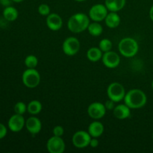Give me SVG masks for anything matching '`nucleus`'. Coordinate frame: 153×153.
<instances>
[{
  "mask_svg": "<svg viewBox=\"0 0 153 153\" xmlns=\"http://www.w3.org/2000/svg\"><path fill=\"white\" fill-rule=\"evenodd\" d=\"M46 23L48 28L53 31H57L63 26V19L59 14L56 13H49L46 16Z\"/></svg>",
  "mask_w": 153,
  "mask_h": 153,
  "instance_id": "nucleus-13",
  "label": "nucleus"
},
{
  "mask_svg": "<svg viewBox=\"0 0 153 153\" xmlns=\"http://www.w3.org/2000/svg\"><path fill=\"white\" fill-rule=\"evenodd\" d=\"M92 137L88 131L79 130L74 133L72 137L73 144L77 149H84L90 145Z\"/></svg>",
  "mask_w": 153,
  "mask_h": 153,
  "instance_id": "nucleus-7",
  "label": "nucleus"
},
{
  "mask_svg": "<svg viewBox=\"0 0 153 153\" xmlns=\"http://www.w3.org/2000/svg\"><path fill=\"white\" fill-rule=\"evenodd\" d=\"M87 30L93 37H99L103 32L102 25L100 23V22H94V21H93V22H91L89 24Z\"/></svg>",
  "mask_w": 153,
  "mask_h": 153,
  "instance_id": "nucleus-22",
  "label": "nucleus"
},
{
  "mask_svg": "<svg viewBox=\"0 0 153 153\" xmlns=\"http://www.w3.org/2000/svg\"><path fill=\"white\" fill-rule=\"evenodd\" d=\"M13 110L15 114L23 115L27 111V105H25L23 102H18L15 104Z\"/></svg>",
  "mask_w": 153,
  "mask_h": 153,
  "instance_id": "nucleus-25",
  "label": "nucleus"
},
{
  "mask_svg": "<svg viewBox=\"0 0 153 153\" xmlns=\"http://www.w3.org/2000/svg\"><path fill=\"white\" fill-rule=\"evenodd\" d=\"M113 47V43H112L111 40H109L108 38H103L99 43V48L102 51V52H108L111 51Z\"/></svg>",
  "mask_w": 153,
  "mask_h": 153,
  "instance_id": "nucleus-24",
  "label": "nucleus"
},
{
  "mask_svg": "<svg viewBox=\"0 0 153 153\" xmlns=\"http://www.w3.org/2000/svg\"><path fill=\"white\" fill-rule=\"evenodd\" d=\"M149 17H150L151 20L153 22V4L152 5V7H151L150 10H149Z\"/></svg>",
  "mask_w": 153,
  "mask_h": 153,
  "instance_id": "nucleus-32",
  "label": "nucleus"
},
{
  "mask_svg": "<svg viewBox=\"0 0 153 153\" xmlns=\"http://www.w3.org/2000/svg\"><path fill=\"white\" fill-rule=\"evenodd\" d=\"M13 2H16V3H20L22 1H23L24 0H13Z\"/></svg>",
  "mask_w": 153,
  "mask_h": 153,
  "instance_id": "nucleus-33",
  "label": "nucleus"
},
{
  "mask_svg": "<svg viewBox=\"0 0 153 153\" xmlns=\"http://www.w3.org/2000/svg\"><path fill=\"white\" fill-rule=\"evenodd\" d=\"M3 17L7 21V22H13L16 20L19 16L18 10H16V7L13 6H7L4 7L3 10Z\"/></svg>",
  "mask_w": 153,
  "mask_h": 153,
  "instance_id": "nucleus-20",
  "label": "nucleus"
},
{
  "mask_svg": "<svg viewBox=\"0 0 153 153\" xmlns=\"http://www.w3.org/2000/svg\"><path fill=\"white\" fill-rule=\"evenodd\" d=\"M126 90L123 85L119 82H112L107 88V95L109 100L117 103L124 100Z\"/></svg>",
  "mask_w": 153,
  "mask_h": 153,
  "instance_id": "nucleus-5",
  "label": "nucleus"
},
{
  "mask_svg": "<svg viewBox=\"0 0 153 153\" xmlns=\"http://www.w3.org/2000/svg\"><path fill=\"white\" fill-rule=\"evenodd\" d=\"M102 61L105 67L109 69H114L117 67L120 64V57L116 52L111 50L103 53Z\"/></svg>",
  "mask_w": 153,
  "mask_h": 153,
  "instance_id": "nucleus-11",
  "label": "nucleus"
},
{
  "mask_svg": "<svg viewBox=\"0 0 153 153\" xmlns=\"http://www.w3.org/2000/svg\"><path fill=\"white\" fill-rule=\"evenodd\" d=\"M104 130L105 128L103 124L98 120H95L91 123L88 128V131L91 137H97V138L102 135Z\"/></svg>",
  "mask_w": 153,
  "mask_h": 153,
  "instance_id": "nucleus-16",
  "label": "nucleus"
},
{
  "mask_svg": "<svg viewBox=\"0 0 153 153\" xmlns=\"http://www.w3.org/2000/svg\"><path fill=\"white\" fill-rule=\"evenodd\" d=\"M7 128L4 124L1 123H0V140L3 139L6 135H7Z\"/></svg>",
  "mask_w": 153,
  "mask_h": 153,
  "instance_id": "nucleus-28",
  "label": "nucleus"
},
{
  "mask_svg": "<svg viewBox=\"0 0 153 153\" xmlns=\"http://www.w3.org/2000/svg\"><path fill=\"white\" fill-rule=\"evenodd\" d=\"M75 1H79V2H82V1H86V0H75Z\"/></svg>",
  "mask_w": 153,
  "mask_h": 153,
  "instance_id": "nucleus-34",
  "label": "nucleus"
},
{
  "mask_svg": "<svg viewBox=\"0 0 153 153\" xmlns=\"http://www.w3.org/2000/svg\"><path fill=\"white\" fill-rule=\"evenodd\" d=\"M81 44L79 39L76 37H68L62 43V50L68 56H74L80 50Z\"/></svg>",
  "mask_w": 153,
  "mask_h": 153,
  "instance_id": "nucleus-6",
  "label": "nucleus"
},
{
  "mask_svg": "<svg viewBox=\"0 0 153 153\" xmlns=\"http://www.w3.org/2000/svg\"><path fill=\"white\" fill-rule=\"evenodd\" d=\"M46 149L49 153H63L66 149L65 142L62 137L53 135L47 140Z\"/></svg>",
  "mask_w": 153,
  "mask_h": 153,
  "instance_id": "nucleus-9",
  "label": "nucleus"
},
{
  "mask_svg": "<svg viewBox=\"0 0 153 153\" xmlns=\"http://www.w3.org/2000/svg\"><path fill=\"white\" fill-rule=\"evenodd\" d=\"M126 4V0H105V5L111 12H119L124 8Z\"/></svg>",
  "mask_w": 153,
  "mask_h": 153,
  "instance_id": "nucleus-18",
  "label": "nucleus"
},
{
  "mask_svg": "<svg viewBox=\"0 0 153 153\" xmlns=\"http://www.w3.org/2000/svg\"><path fill=\"white\" fill-rule=\"evenodd\" d=\"M88 15L84 13H76L72 15L67 21V28L73 33H81L88 29L91 23Z\"/></svg>",
  "mask_w": 153,
  "mask_h": 153,
  "instance_id": "nucleus-2",
  "label": "nucleus"
},
{
  "mask_svg": "<svg viewBox=\"0 0 153 153\" xmlns=\"http://www.w3.org/2000/svg\"><path fill=\"white\" fill-rule=\"evenodd\" d=\"M52 132L55 136L58 137H62L64 134V128L61 126H56L53 128Z\"/></svg>",
  "mask_w": 153,
  "mask_h": 153,
  "instance_id": "nucleus-27",
  "label": "nucleus"
},
{
  "mask_svg": "<svg viewBox=\"0 0 153 153\" xmlns=\"http://www.w3.org/2000/svg\"><path fill=\"white\" fill-rule=\"evenodd\" d=\"M43 109V105L39 100H31L27 105V111L31 115H37L41 112Z\"/></svg>",
  "mask_w": 153,
  "mask_h": 153,
  "instance_id": "nucleus-21",
  "label": "nucleus"
},
{
  "mask_svg": "<svg viewBox=\"0 0 153 153\" xmlns=\"http://www.w3.org/2000/svg\"><path fill=\"white\" fill-rule=\"evenodd\" d=\"M108 13V10L105 4H96L90 8L88 16L94 22H101L105 20Z\"/></svg>",
  "mask_w": 153,
  "mask_h": 153,
  "instance_id": "nucleus-8",
  "label": "nucleus"
},
{
  "mask_svg": "<svg viewBox=\"0 0 153 153\" xmlns=\"http://www.w3.org/2000/svg\"><path fill=\"white\" fill-rule=\"evenodd\" d=\"M40 75L36 68L30 69L28 68L23 72L22 75V81L23 85L26 88H35L40 85Z\"/></svg>",
  "mask_w": 153,
  "mask_h": 153,
  "instance_id": "nucleus-4",
  "label": "nucleus"
},
{
  "mask_svg": "<svg viewBox=\"0 0 153 153\" xmlns=\"http://www.w3.org/2000/svg\"><path fill=\"white\" fill-rule=\"evenodd\" d=\"M152 61H153V58H152Z\"/></svg>",
  "mask_w": 153,
  "mask_h": 153,
  "instance_id": "nucleus-37",
  "label": "nucleus"
},
{
  "mask_svg": "<svg viewBox=\"0 0 153 153\" xmlns=\"http://www.w3.org/2000/svg\"><path fill=\"white\" fill-rule=\"evenodd\" d=\"M152 138H153V133H152Z\"/></svg>",
  "mask_w": 153,
  "mask_h": 153,
  "instance_id": "nucleus-36",
  "label": "nucleus"
},
{
  "mask_svg": "<svg viewBox=\"0 0 153 153\" xmlns=\"http://www.w3.org/2000/svg\"><path fill=\"white\" fill-rule=\"evenodd\" d=\"M106 109L105 104H102L99 102H93L88 106V114L90 117L95 120H99L105 117L106 114Z\"/></svg>",
  "mask_w": 153,
  "mask_h": 153,
  "instance_id": "nucleus-10",
  "label": "nucleus"
},
{
  "mask_svg": "<svg viewBox=\"0 0 153 153\" xmlns=\"http://www.w3.org/2000/svg\"><path fill=\"white\" fill-rule=\"evenodd\" d=\"M103 52L99 47H91L87 51V58L91 62H97L102 60Z\"/></svg>",
  "mask_w": 153,
  "mask_h": 153,
  "instance_id": "nucleus-19",
  "label": "nucleus"
},
{
  "mask_svg": "<svg viewBox=\"0 0 153 153\" xmlns=\"http://www.w3.org/2000/svg\"><path fill=\"white\" fill-rule=\"evenodd\" d=\"M118 50L125 58H132L138 52V43L132 37H124L120 41Z\"/></svg>",
  "mask_w": 153,
  "mask_h": 153,
  "instance_id": "nucleus-3",
  "label": "nucleus"
},
{
  "mask_svg": "<svg viewBox=\"0 0 153 153\" xmlns=\"http://www.w3.org/2000/svg\"><path fill=\"white\" fill-rule=\"evenodd\" d=\"M12 2H13V0H0V4L2 6H4V7L10 6Z\"/></svg>",
  "mask_w": 153,
  "mask_h": 153,
  "instance_id": "nucleus-31",
  "label": "nucleus"
},
{
  "mask_svg": "<svg viewBox=\"0 0 153 153\" xmlns=\"http://www.w3.org/2000/svg\"><path fill=\"white\" fill-rule=\"evenodd\" d=\"M37 11H38L39 14H40L41 16H47L50 13V7L48 4H41L38 6Z\"/></svg>",
  "mask_w": 153,
  "mask_h": 153,
  "instance_id": "nucleus-26",
  "label": "nucleus"
},
{
  "mask_svg": "<svg viewBox=\"0 0 153 153\" xmlns=\"http://www.w3.org/2000/svg\"><path fill=\"white\" fill-rule=\"evenodd\" d=\"M100 143H99V140L97 137H92L91 138V142H90V145L91 148H97L99 146Z\"/></svg>",
  "mask_w": 153,
  "mask_h": 153,
  "instance_id": "nucleus-30",
  "label": "nucleus"
},
{
  "mask_svg": "<svg viewBox=\"0 0 153 153\" xmlns=\"http://www.w3.org/2000/svg\"><path fill=\"white\" fill-rule=\"evenodd\" d=\"M24 63H25V65L26 66L27 68L34 69L36 68L37 64H38V59L35 55H29L25 57Z\"/></svg>",
  "mask_w": 153,
  "mask_h": 153,
  "instance_id": "nucleus-23",
  "label": "nucleus"
},
{
  "mask_svg": "<svg viewBox=\"0 0 153 153\" xmlns=\"http://www.w3.org/2000/svg\"><path fill=\"white\" fill-rule=\"evenodd\" d=\"M114 103H115L114 102L112 101V100H109L108 99V100H107V101H106V102L105 103V108L107 110H110V111L113 110L115 107Z\"/></svg>",
  "mask_w": 153,
  "mask_h": 153,
  "instance_id": "nucleus-29",
  "label": "nucleus"
},
{
  "mask_svg": "<svg viewBox=\"0 0 153 153\" xmlns=\"http://www.w3.org/2000/svg\"><path fill=\"white\" fill-rule=\"evenodd\" d=\"M25 128L30 134L35 135L41 131L42 123L39 118L33 115L25 120Z\"/></svg>",
  "mask_w": 153,
  "mask_h": 153,
  "instance_id": "nucleus-14",
  "label": "nucleus"
},
{
  "mask_svg": "<svg viewBox=\"0 0 153 153\" xmlns=\"http://www.w3.org/2000/svg\"><path fill=\"white\" fill-rule=\"evenodd\" d=\"M124 103L131 109H139L144 107L147 102V97L140 89H131L126 94Z\"/></svg>",
  "mask_w": 153,
  "mask_h": 153,
  "instance_id": "nucleus-1",
  "label": "nucleus"
},
{
  "mask_svg": "<svg viewBox=\"0 0 153 153\" xmlns=\"http://www.w3.org/2000/svg\"><path fill=\"white\" fill-rule=\"evenodd\" d=\"M152 90H153V80H152Z\"/></svg>",
  "mask_w": 153,
  "mask_h": 153,
  "instance_id": "nucleus-35",
  "label": "nucleus"
},
{
  "mask_svg": "<svg viewBox=\"0 0 153 153\" xmlns=\"http://www.w3.org/2000/svg\"><path fill=\"white\" fill-rule=\"evenodd\" d=\"M105 23L109 28H116L120 25L121 18L117 12L110 11L105 19Z\"/></svg>",
  "mask_w": 153,
  "mask_h": 153,
  "instance_id": "nucleus-17",
  "label": "nucleus"
},
{
  "mask_svg": "<svg viewBox=\"0 0 153 153\" xmlns=\"http://www.w3.org/2000/svg\"><path fill=\"white\" fill-rule=\"evenodd\" d=\"M113 114L117 119L126 120L131 116V108L125 103L117 105L113 109Z\"/></svg>",
  "mask_w": 153,
  "mask_h": 153,
  "instance_id": "nucleus-15",
  "label": "nucleus"
},
{
  "mask_svg": "<svg viewBox=\"0 0 153 153\" xmlns=\"http://www.w3.org/2000/svg\"><path fill=\"white\" fill-rule=\"evenodd\" d=\"M7 126L9 129L13 132H19L22 131L25 126V118L23 117V115L18 114L12 115L9 118Z\"/></svg>",
  "mask_w": 153,
  "mask_h": 153,
  "instance_id": "nucleus-12",
  "label": "nucleus"
}]
</instances>
